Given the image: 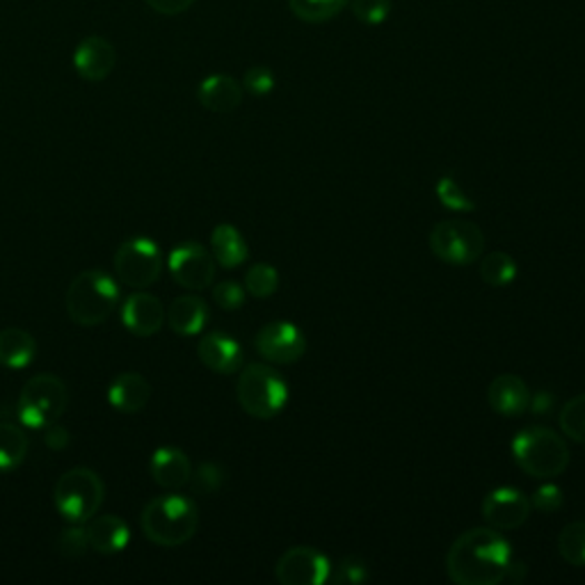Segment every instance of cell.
Returning a JSON list of instances; mask_svg holds the SVG:
<instances>
[{
  "label": "cell",
  "mask_w": 585,
  "mask_h": 585,
  "mask_svg": "<svg viewBox=\"0 0 585 585\" xmlns=\"http://www.w3.org/2000/svg\"><path fill=\"white\" fill-rule=\"evenodd\" d=\"M513 544L492 526L462 533L446 554V574L457 585H498L508 578Z\"/></svg>",
  "instance_id": "cell-1"
},
{
  "label": "cell",
  "mask_w": 585,
  "mask_h": 585,
  "mask_svg": "<svg viewBox=\"0 0 585 585\" xmlns=\"http://www.w3.org/2000/svg\"><path fill=\"white\" fill-rule=\"evenodd\" d=\"M142 535L155 547L174 549L194 537L200 528V511L183 494H163L149 501L140 517Z\"/></svg>",
  "instance_id": "cell-2"
},
{
  "label": "cell",
  "mask_w": 585,
  "mask_h": 585,
  "mask_svg": "<svg viewBox=\"0 0 585 585\" xmlns=\"http://www.w3.org/2000/svg\"><path fill=\"white\" fill-rule=\"evenodd\" d=\"M513 457L531 478L554 481L569 466V446L552 427L531 425L515 435Z\"/></svg>",
  "instance_id": "cell-3"
},
{
  "label": "cell",
  "mask_w": 585,
  "mask_h": 585,
  "mask_svg": "<svg viewBox=\"0 0 585 585\" xmlns=\"http://www.w3.org/2000/svg\"><path fill=\"white\" fill-rule=\"evenodd\" d=\"M67 314L81 327H99L120 304V286L103 270H83L67 289Z\"/></svg>",
  "instance_id": "cell-4"
},
{
  "label": "cell",
  "mask_w": 585,
  "mask_h": 585,
  "mask_svg": "<svg viewBox=\"0 0 585 585\" xmlns=\"http://www.w3.org/2000/svg\"><path fill=\"white\" fill-rule=\"evenodd\" d=\"M236 399L252 418L270 421L284 412L289 403V384L286 380L265 364H250L241 369Z\"/></svg>",
  "instance_id": "cell-5"
},
{
  "label": "cell",
  "mask_w": 585,
  "mask_h": 585,
  "mask_svg": "<svg viewBox=\"0 0 585 585\" xmlns=\"http://www.w3.org/2000/svg\"><path fill=\"white\" fill-rule=\"evenodd\" d=\"M105 501V485L101 476L88 466H73L64 472L53 487L56 511L69 524H88Z\"/></svg>",
  "instance_id": "cell-6"
},
{
  "label": "cell",
  "mask_w": 585,
  "mask_h": 585,
  "mask_svg": "<svg viewBox=\"0 0 585 585\" xmlns=\"http://www.w3.org/2000/svg\"><path fill=\"white\" fill-rule=\"evenodd\" d=\"M67 407H69L67 384L51 373H42L30 377L23 384L17 403V414L26 427L44 431V427L62 418Z\"/></svg>",
  "instance_id": "cell-7"
},
{
  "label": "cell",
  "mask_w": 585,
  "mask_h": 585,
  "mask_svg": "<svg viewBox=\"0 0 585 585\" xmlns=\"http://www.w3.org/2000/svg\"><path fill=\"white\" fill-rule=\"evenodd\" d=\"M427 245L442 263L470 265L485 252V233L470 220H442L433 226Z\"/></svg>",
  "instance_id": "cell-8"
},
{
  "label": "cell",
  "mask_w": 585,
  "mask_h": 585,
  "mask_svg": "<svg viewBox=\"0 0 585 585\" xmlns=\"http://www.w3.org/2000/svg\"><path fill=\"white\" fill-rule=\"evenodd\" d=\"M163 252L151 239L133 236L114 252V275L129 289L142 291L163 275Z\"/></svg>",
  "instance_id": "cell-9"
},
{
  "label": "cell",
  "mask_w": 585,
  "mask_h": 585,
  "mask_svg": "<svg viewBox=\"0 0 585 585\" xmlns=\"http://www.w3.org/2000/svg\"><path fill=\"white\" fill-rule=\"evenodd\" d=\"M168 270L179 286L198 293L213 284L215 259L200 243H183L170 252Z\"/></svg>",
  "instance_id": "cell-10"
},
{
  "label": "cell",
  "mask_w": 585,
  "mask_h": 585,
  "mask_svg": "<svg viewBox=\"0 0 585 585\" xmlns=\"http://www.w3.org/2000/svg\"><path fill=\"white\" fill-rule=\"evenodd\" d=\"M256 353L270 364H295L306 353L302 330L289 321L268 323L254 336Z\"/></svg>",
  "instance_id": "cell-11"
},
{
  "label": "cell",
  "mask_w": 585,
  "mask_h": 585,
  "mask_svg": "<svg viewBox=\"0 0 585 585\" xmlns=\"http://www.w3.org/2000/svg\"><path fill=\"white\" fill-rule=\"evenodd\" d=\"M332 563L314 547H291L275 565L282 585H323L330 583Z\"/></svg>",
  "instance_id": "cell-12"
},
{
  "label": "cell",
  "mask_w": 585,
  "mask_h": 585,
  "mask_svg": "<svg viewBox=\"0 0 585 585\" xmlns=\"http://www.w3.org/2000/svg\"><path fill=\"white\" fill-rule=\"evenodd\" d=\"M483 520L496 531H515L531 517V498L515 487H496L483 498Z\"/></svg>",
  "instance_id": "cell-13"
},
{
  "label": "cell",
  "mask_w": 585,
  "mask_h": 585,
  "mask_svg": "<svg viewBox=\"0 0 585 585\" xmlns=\"http://www.w3.org/2000/svg\"><path fill=\"white\" fill-rule=\"evenodd\" d=\"M122 323L135 336H153L165 325V306L151 293H133L122 304Z\"/></svg>",
  "instance_id": "cell-14"
},
{
  "label": "cell",
  "mask_w": 585,
  "mask_h": 585,
  "mask_svg": "<svg viewBox=\"0 0 585 585\" xmlns=\"http://www.w3.org/2000/svg\"><path fill=\"white\" fill-rule=\"evenodd\" d=\"M117 51L103 37H88L73 51V67L83 81L101 83L114 71Z\"/></svg>",
  "instance_id": "cell-15"
},
{
  "label": "cell",
  "mask_w": 585,
  "mask_h": 585,
  "mask_svg": "<svg viewBox=\"0 0 585 585\" xmlns=\"http://www.w3.org/2000/svg\"><path fill=\"white\" fill-rule=\"evenodd\" d=\"M198 355L209 371L220 375L239 373L245 362L241 343L224 332L204 334L198 345Z\"/></svg>",
  "instance_id": "cell-16"
},
{
  "label": "cell",
  "mask_w": 585,
  "mask_h": 585,
  "mask_svg": "<svg viewBox=\"0 0 585 585\" xmlns=\"http://www.w3.org/2000/svg\"><path fill=\"white\" fill-rule=\"evenodd\" d=\"M487 403L501 416H522L531 405L528 384L513 373L498 375L487 389Z\"/></svg>",
  "instance_id": "cell-17"
},
{
  "label": "cell",
  "mask_w": 585,
  "mask_h": 585,
  "mask_svg": "<svg viewBox=\"0 0 585 585\" xmlns=\"http://www.w3.org/2000/svg\"><path fill=\"white\" fill-rule=\"evenodd\" d=\"M149 472L155 485L170 490V492H176L190 483L192 466H190L188 455L181 448L163 446L151 455Z\"/></svg>",
  "instance_id": "cell-18"
},
{
  "label": "cell",
  "mask_w": 585,
  "mask_h": 585,
  "mask_svg": "<svg viewBox=\"0 0 585 585\" xmlns=\"http://www.w3.org/2000/svg\"><path fill=\"white\" fill-rule=\"evenodd\" d=\"M85 531L90 539V549L103 556L122 554L131 542L129 524L117 515H94L88 522Z\"/></svg>",
  "instance_id": "cell-19"
},
{
  "label": "cell",
  "mask_w": 585,
  "mask_h": 585,
  "mask_svg": "<svg viewBox=\"0 0 585 585\" xmlns=\"http://www.w3.org/2000/svg\"><path fill=\"white\" fill-rule=\"evenodd\" d=\"M165 323L179 336H198L209 323V304L200 295H179L165 309Z\"/></svg>",
  "instance_id": "cell-20"
},
{
  "label": "cell",
  "mask_w": 585,
  "mask_h": 585,
  "mask_svg": "<svg viewBox=\"0 0 585 585\" xmlns=\"http://www.w3.org/2000/svg\"><path fill=\"white\" fill-rule=\"evenodd\" d=\"M151 384L140 373L117 375L108 386V403L122 414H138L149 405Z\"/></svg>",
  "instance_id": "cell-21"
},
{
  "label": "cell",
  "mask_w": 585,
  "mask_h": 585,
  "mask_svg": "<svg viewBox=\"0 0 585 585\" xmlns=\"http://www.w3.org/2000/svg\"><path fill=\"white\" fill-rule=\"evenodd\" d=\"M198 99L206 110L226 114L243 103V85L233 75L213 73L200 83Z\"/></svg>",
  "instance_id": "cell-22"
},
{
  "label": "cell",
  "mask_w": 585,
  "mask_h": 585,
  "mask_svg": "<svg viewBox=\"0 0 585 585\" xmlns=\"http://www.w3.org/2000/svg\"><path fill=\"white\" fill-rule=\"evenodd\" d=\"M211 254L215 263H220L226 270L239 268L250 256V245L245 243L243 233L233 224H218L211 233Z\"/></svg>",
  "instance_id": "cell-23"
},
{
  "label": "cell",
  "mask_w": 585,
  "mask_h": 585,
  "mask_svg": "<svg viewBox=\"0 0 585 585\" xmlns=\"http://www.w3.org/2000/svg\"><path fill=\"white\" fill-rule=\"evenodd\" d=\"M37 357V341L28 330L6 327L0 330V366L21 371Z\"/></svg>",
  "instance_id": "cell-24"
},
{
  "label": "cell",
  "mask_w": 585,
  "mask_h": 585,
  "mask_svg": "<svg viewBox=\"0 0 585 585\" xmlns=\"http://www.w3.org/2000/svg\"><path fill=\"white\" fill-rule=\"evenodd\" d=\"M30 451V440L23 427L10 421H0V472H12L23 464Z\"/></svg>",
  "instance_id": "cell-25"
},
{
  "label": "cell",
  "mask_w": 585,
  "mask_h": 585,
  "mask_svg": "<svg viewBox=\"0 0 585 585\" xmlns=\"http://www.w3.org/2000/svg\"><path fill=\"white\" fill-rule=\"evenodd\" d=\"M481 278L494 289L511 286L517 280V261L508 252H490L481 261Z\"/></svg>",
  "instance_id": "cell-26"
},
{
  "label": "cell",
  "mask_w": 585,
  "mask_h": 585,
  "mask_svg": "<svg viewBox=\"0 0 585 585\" xmlns=\"http://www.w3.org/2000/svg\"><path fill=\"white\" fill-rule=\"evenodd\" d=\"M347 6L350 0H289L291 12L304 23H327Z\"/></svg>",
  "instance_id": "cell-27"
},
{
  "label": "cell",
  "mask_w": 585,
  "mask_h": 585,
  "mask_svg": "<svg viewBox=\"0 0 585 585\" xmlns=\"http://www.w3.org/2000/svg\"><path fill=\"white\" fill-rule=\"evenodd\" d=\"M558 554L572 567H585V522H572L561 531Z\"/></svg>",
  "instance_id": "cell-28"
},
{
  "label": "cell",
  "mask_w": 585,
  "mask_h": 585,
  "mask_svg": "<svg viewBox=\"0 0 585 585\" xmlns=\"http://www.w3.org/2000/svg\"><path fill=\"white\" fill-rule=\"evenodd\" d=\"M280 289V272L275 265L270 263H254L248 275H245V291L256 297V300H265L272 297Z\"/></svg>",
  "instance_id": "cell-29"
},
{
  "label": "cell",
  "mask_w": 585,
  "mask_h": 585,
  "mask_svg": "<svg viewBox=\"0 0 585 585\" xmlns=\"http://www.w3.org/2000/svg\"><path fill=\"white\" fill-rule=\"evenodd\" d=\"M561 431L565 437L585 444V394L569 399L561 407Z\"/></svg>",
  "instance_id": "cell-30"
},
{
  "label": "cell",
  "mask_w": 585,
  "mask_h": 585,
  "mask_svg": "<svg viewBox=\"0 0 585 585\" xmlns=\"http://www.w3.org/2000/svg\"><path fill=\"white\" fill-rule=\"evenodd\" d=\"M435 192H437V200L442 202V206L448 211H455V213L476 211V202L462 190V185L453 176H442L437 181Z\"/></svg>",
  "instance_id": "cell-31"
},
{
  "label": "cell",
  "mask_w": 585,
  "mask_h": 585,
  "mask_svg": "<svg viewBox=\"0 0 585 585\" xmlns=\"http://www.w3.org/2000/svg\"><path fill=\"white\" fill-rule=\"evenodd\" d=\"M350 10L364 26H382L394 10L392 0H350Z\"/></svg>",
  "instance_id": "cell-32"
},
{
  "label": "cell",
  "mask_w": 585,
  "mask_h": 585,
  "mask_svg": "<svg viewBox=\"0 0 585 585\" xmlns=\"http://www.w3.org/2000/svg\"><path fill=\"white\" fill-rule=\"evenodd\" d=\"M90 549V539H88V531L83 528V524H71L69 528H64L58 537V552L73 561V558H81L85 556Z\"/></svg>",
  "instance_id": "cell-33"
},
{
  "label": "cell",
  "mask_w": 585,
  "mask_h": 585,
  "mask_svg": "<svg viewBox=\"0 0 585 585\" xmlns=\"http://www.w3.org/2000/svg\"><path fill=\"white\" fill-rule=\"evenodd\" d=\"M190 483H192V490L198 494H204V496L215 494L224 485V470L215 462H202L198 466V472H192Z\"/></svg>",
  "instance_id": "cell-34"
},
{
  "label": "cell",
  "mask_w": 585,
  "mask_h": 585,
  "mask_svg": "<svg viewBox=\"0 0 585 585\" xmlns=\"http://www.w3.org/2000/svg\"><path fill=\"white\" fill-rule=\"evenodd\" d=\"M369 578V567L357 556H345L336 565H332L330 583H345V585H360Z\"/></svg>",
  "instance_id": "cell-35"
},
{
  "label": "cell",
  "mask_w": 585,
  "mask_h": 585,
  "mask_svg": "<svg viewBox=\"0 0 585 585\" xmlns=\"http://www.w3.org/2000/svg\"><path fill=\"white\" fill-rule=\"evenodd\" d=\"M275 85H278L275 73L263 64L250 67L243 75V90H248L252 97H268L272 90H275Z\"/></svg>",
  "instance_id": "cell-36"
},
{
  "label": "cell",
  "mask_w": 585,
  "mask_h": 585,
  "mask_svg": "<svg viewBox=\"0 0 585 585\" xmlns=\"http://www.w3.org/2000/svg\"><path fill=\"white\" fill-rule=\"evenodd\" d=\"M563 501H565L563 498V490L556 483H552V481L539 485L533 492V496H531V505H533V508L539 511V513H544V515H552V513L561 511L563 508Z\"/></svg>",
  "instance_id": "cell-37"
},
{
  "label": "cell",
  "mask_w": 585,
  "mask_h": 585,
  "mask_svg": "<svg viewBox=\"0 0 585 585\" xmlns=\"http://www.w3.org/2000/svg\"><path fill=\"white\" fill-rule=\"evenodd\" d=\"M245 297H248L245 286H241L239 282H231V280H224L215 284L213 289V302L224 311L241 309L245 304Z\"/></svg>",
  "instance_id": "cell-38"
},
{
  "label": "cell",
  "mask_w": 585,
  "mask_h": 585,
  "mask_svg": "<svg viewBox=\"0 0 585 585\" xmlns=\"http://www.w3.org/2000/svg\"><path fill=\"white\" fill-rule=\"evenodd\" d=\"M144 3L159 14L165 17H174V14H183L185 10H190L194 6V0H144Z\"/></svg>",
  "instance_id": "cell-39"
},
{
  "label": "cell",
  "mask_w": 585,
  "mask_h": 585,
  "mask_svg": "<svg viewBox=\"0 0 585 585\" xmlns=\"http://www.w3.org/2000/svg\"><path fill=\"white\" fill-rule=\"evenodd\" d=\"M44 444L51 448V451H64L69 444H71V435L64 425H60L58 421L51 423L47 427V435H44Z\"/></svg>",
  "instance_id": "cell-40"
},
{
  "label": "cell",
  "mask_w": 585,
  "mask_h": 585,
  "mask_svg": "<svg viewBox=\"0 0 585 585\" xmlns=\"http://www.w3.org/2000/svg\"><path fill=\"white\" fill-rule=\"evenodd\" d=\"M552 405H554L552 394L539 392V394L531 396V405H528V410L535 412V414H544V412H549V410H552Z\"/></svg>",
  "instance_id": "cell-41"
}]
</instances>
